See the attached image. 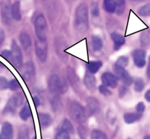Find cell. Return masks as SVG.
<instances>
[{
	"mask_svg": "<svg viewBox=\"0 0 150 139\" xmlns=\"http://www.w3.org/2000/svg\"><path fill=\"white\" fill-rule=\"evenodd\" d=\"M77 132L81 139H87L88 138L87 130L85 126L80 125L77 128Z\"/></svg>",
	"mask_w": 150,
	"mask_h": 139,
	"instance_id": "31",
	"label": "cell"
},
{
	"mask_svg": "<svg viewBox=\"0 0 150 139\" xmlns=\"http://www.w3.org/2000/svg\"><path fill=\"white\" fill-rule=\"evenodd\" d=\"M23 96L20 94H17L11 98L5 108V112L8 113H14L16 109L20 106L23 103Z\"/></svg>",
	"mask_w": 150,
	"mask_h": 139,
	"instance_id": "8",
	"label": "cell"
},
{
	"mask_svg": "<svg viewBox=\"0 0 150 139\" xmlns=\"http://www.w3.org/2000/svg\"><path fill=\"white\" fill-rule=\"evenodd\" d=\"M40 125L42 129L47 128L52 124V118L51 116L47 113H41L39 115Z\"/></svg>",
	"mask_w": 150,
	"mask_h": 139,
	"instance_id": "21",
	"label": "cell"
},
{
	"mask_svg": "<svg viewBox=\"0 0 150 139\" xmlns=\"http://www.w3.org/2000/svg\"><path fill=\"white\" fill-rule=\"evenodd\" d=\"M8 86V82L6 78L0 77V90H4L7 89Z\"/></svg>",
	"mask_w": 150,
	"mask_h": 139,
	"instance_id": "40",
	"label": "cell"
},
{
	"mask_svg": "<svg viewBox=\"0 0 150 139\" xmlns=\"http://www.w3.org/2000/svg\"><path fill=\"white\" fill-rule=\"evenodd\" d=\"M145 109V106L144 103L142 102H139L136 106V110L137 112L142 113L144 111Z\"/></svg>",
	"mask_w": 150,
	"mask_h": 139,
	"instance_id": "41",
	"label": "cell"
},
{
	"mask_svg": "<svg viewBox=\"0 0 150 139\" xmlns=\"http://www.w3.org/2000/svg\"><path fill=\"white\" fill-rule=\"evenodd\" d=\"M144 88V83L142 78H137L134 81V89L137 92H140Z\"/></svg>",
	"mask_w": 150,
	"mask_h": 139,
	"instance_id": "32",
	"label": "cell"
},
{
	"mask_svg": "<svg viewBox=\"0 0 150 139\" xmlns=\"http://www.w3.org/2000/svg\"><path fill=\"white\" fill-rule=\"evenodd\" d=\"M127 92V88L126 86H122L119 90V97L120 98H123Z\"/></svg>",
	"mask_w": 150,
	"mask_h": 139,
	"instance_id": "43",
	"label": "cell"
},
{
	"mask_svg": "<svg viewBox=\"0 0 150 139\" xmlns=\"http://www.w3.org/2000/svg\"><path fill=\"white\" fill-rule=\"evenodd\" d=\"M103 6L107 12L110 13L115 12L116 6L115 0H104Z\"/></svg>",
	"mask_w": 150,
	"mask_h": 139,
	"instance_id": "26",
	"label": "cell"
},
{
	"mask_svg": "<svg viewBox=\"0 0 150 139\" xmlns=\"http://www.w3.org/2000/svg\"><path fill=\"white\" fill-rule=\"evenodd\" d=\"M91 45L94 51H100L103 48V41L99 36H93L91 39Z\"/></svg>",
	"mask_w": 150,
	"mask_h": 139,
	"instance_id": "23",
	"label": "cell"
},
{
	"mask_svg": "<svg viewBox=\"0 0 150 139\" xmlns=\"http://www.w3.org/2000/svg\"><path fill=\"white\" fill-rule=\"evenodd\" d=\"M18 139H29V134L26 127H23L18 133Z\"/></svg>",
	"mask_w": 150,
	"mask_h": 139,
	"instance_id": "36",
	"label": "cell"
},
{
	"mask_svg": "<svg viewBox=\"0 0 150 139\" xmlns=\"http://www.w3.org/2000/svg\"><path fill=\"white\" fill-rule=\"evenodd\" d=\"M142 116V113L138 112H130L124 114L123 118L125 123L127 124H132L140 120Z\"/></svg>",
	"mask_w": 150,
	"mask_h": 139,
	"instance_id": "19",
	"label": "cell"
},
{
	"mask_svg": "<svg viewBox=\"0 0 150 139\" xmlns=\"http://www.w3.org/2000/svg\"><path fill=\"white\" fill-rule=\"evenodd\" d=\"M145 99L147 100V101L148 102H150V90H149V91H147L146 92V93L145 94Z\"/></svg>",
	"mask_w": 150,
	"mask_h": 139,
	"instance_id": "46",
	"label": "cell"
},
{
	"mask_svg": "<svg viewBox=\"0 0 150 139\" xmlns=\"http://www.w3.org/2000/svg\"><path fill=\"white\" fill-rule=\"evenodd\" d=\"M61 129L66 131L69 133H73L74 132L73 126L71 123L67 119H64L63 121Z\"/></svg>",
	"mask_w": 150,
	"mask_h": 139,
	"instance_id": "29",
	"label": "cell"
},
{
	"mask_svg": "<svg viewBox=\"0 0 150 139\" xmlns=\"http://www.w3.org/2000/svg\"><path fill=\"white\" fill-rule=\"evenodd\" d=\"M143 139H150L149 135H147Z\"/></svg>",
	"mask_w": 150,
	"mask_h": 139,
	"instance_id": "47",
	"label": "cell"
},
{
	"mask_svg": "<svg viewBox=\"0 0 150 139\" xmlns=\"http://www.w3.org/2000/svg\"><path fill=\"white\" fill-rule=\"evenodd\" d=\"M55 139H70L69 133L61 129L57 133Z\"/></svg>",
	"mask_w": 150,
	"mask_h": 139,
	"instance_id": "33",
	"label": "cell"
},
{
	"mask_svg": "<svg viewBox=\"0 0 150 139\" xmlns=\"http://www.w3.org/2000/svg\"><path fill=\"white\" fill-rule=\"evenodd\" d=\"M69 112L71 118L76 123L82 124L86 121L87 115L85 109L78 102H74L71 104Z\"/></svg>",
	"mask_w": 150,
	"mask_h": 139,
	"instance_id": "3",
	"label": "cell"
},
{
	"mask_svg": "<svg viewBox=\"0 0 150 139\" xmlns=\"http://www.w3.org/2000/svg\"><path fill=\"white\" fill-rule=\"evenodd\" d=\"M0 139H2L1 138V136H0Z\"/></svg>",
	"mask_w": 150,
	"mask_h": 139,
	"instance_id": "48",
	"label": "cell"
},
{
	"mask_svg": "<svg viewBox=\"0 0 150 139\" xmlns=\"http://www.w3.org/2000/svg\"><path fill=\"white\" fill-rule=\"evenodd\" d=\"M91 13L92 16L97 17L99 15V9L98 4L97 2L94 1L91 5Z\"/></svg>",
	"mask_w": 150,
	"mask_h": 139,
	"instance_id": "34",
	"label": "cell"
},
{
	"mask_svg": "<svg viewBox=\"0 0 150 139\" xmlns=\"http://www.w3.org/2000/svg\"><path fill=\"white\" fill-rule=\"evenodd\" d=\"M98 89H99L100 93L104 96H108L111 94V92L109 90L108 87L105 86L104 85H100L98 87Z\"/></svg>",
	"mask_w": 150,
	"mask_h": 139,
	"instance_id": "39",
	"label": "cell"
},
{
	"mask_svg": "<svg viewBox=\"0 0 150 139\" xmlns=\"http://www.w3.org/2000/svg\"><path fill=\"white\" fill-rule=\"evenodd\" d=\"M1 56L8 60L11 61V51L8 50H4L1 52Z\"/></svg>",
	"mask_w": 150,
	"mask_h": 139,
	"instance_id": "42",
	"label": "cell"
},
{
	"mask_svg": "<svg viewBox=\"0 0 150 139\" xmlns=\"http://www.w3.org/2000/svg\"><path fill=\"white\" fill-rule=\"evenodd\" d=\"M88 111L90 115L96 114L100 109V105L98 101L94 97H89L86 101Z\"/></svg>",
	"mask_w": 150,
	"mask_h": 139,
	"instance_id": "12",
	"label": "cell"
},
{
	"mask_svg": "<svg viewBox=\"0 0 150 139\" xmlns=\"http://www.w3.org/2000/svg\"><path fill=\"white\" fill-rule=\"evenodd\" d=\"M11 5L10 0H2L1 3V17L2 22L6 24H9L11 22Z\"/></svg>",
	"mask_w": 150,
	"mask_h": 139,
	"instance_id": "6",
	"label": "cell"
},
{
	"mask_svg": "<svg viewBox=\"0 0 150 139\" xmlns=\"http://www.w3.org/2000/svg\"><path fill=\"white\" fill-rule=\"evenodd\" d=\"M103 66V62L100 61H94L89 62L88 64V71L91 74L96 73Z\"/></svg>",
	"mask_w": 150,
	"mask_h": 139,
	"instance_id": "22",
	"label": "cell"
},
{
	"mask_svg": "<svg viewBox=\"0 0 150 139\" xmlns=\"http://www.w3.org/2000/svg\"><path fill=\"white\" fill-rule=\"evenodd\" d=\"M134 63L137 67L143 68L146 64V53L142 49H136L132 54Z\"/></svg>",
	"mask_w": 150,
	"mask_h": 139,
	"instance_id": "10",
	"label": "cell"
},
{
	"mask_svg": "<svg viewBox=\"0 0 150 139\" xmlns=\"http://www.w3.org/2000/svg\"><path fill=\"white\" fill-rule=\"evenodd\" d=\"M141 39V42L144 45L148 44L150 40L149 32H148V31L144 32L142 34Z\"/></svg>",
	"mask_w": 150,
	"mask_h": 139,
	"instance_id": "37",
	"label": "cell"
},
{
	"mask_svg": "<svg viewBox=\"0 0 150 139\" xmlns=\"http://www.w3.org/2000/svg\"><path fill=\"white\" fill-rule=\"evenodd\" d=\"M138 14L142 16L146 17L150 15V6L149 4H147L142 6L138 10Z\"/></svg>",
	"mask_w": 150,
	"mask_h": 139,
	"instance_id": "30",
	"label": "cell"
},
{
	"mask_svg": "<svg viewBox=\"0 0 150 139\" xmlns=\"http://www.w3.org/2000/svg\"><path fill=\"white\" fill-rule=\"evenodd\" d=\"M35 50L36 56L42 62L46 61L47 56V41L37 40L35 43Z\"/></svg>",
	"mask_w": 150,
	"mask_h": 139,
	"instance_id": "7",
	"label": "cell"
},
{
	"mask_svg": "<svg viewBox=\"0 0 150 139\" xmlns=\"http://www.w3.org/2000/svg\"><path fill=\"white\" fill-rule=\"evenodd\" d=\"M130 139V138H129V139Z\"/></svg>",
	"mask_w": 150,
	"mask_h": 139,
	"instance_id": "50",
	"label": "cell"
},
{
	"mask_svg": "<svg viewBox=\"0 0 150 139\" xmlns=\"http://www.w3.org/2000/svg\"><path fill=\"white\" fill-rule=\"evenodd\" d=\"M128 63V58L127 57L122 56H121L118 59L116 62V65L125 68V67L127 66Z\"/></svg>",
	"mask_w": 150,
	"mask_h": 139,
	"instance_id": "35",
	"label": "cell"
},
{
	"mask_svg": "<svg viewBox=\"0 0 150 139\" xmlns=\"http://www.w3.org/2000/svg\"><path fill=\"white\" fill-rule=\"evenodd\" d=\"M33 139H35V138H34Z\"/></svg>",
	"mask_w": 150,
	"mask_h": 139,
	"instance_id": "49",
	"label": "cell"
},
{
	"mask_svg": "<svg viewBox=\"0 0 150 139\" xmlns=\"http://www.w3.org/2000/svg\"><path fill=\"white\" fill-rule=\"evenodd\" d=\"M8 87L11 91H16L20 88V85L17 80H11L8 83Z\"/></svg>",
	"mask_w": 150,
	"mask_h": 139,
	"instance_id": "38",
	"label": "cell"
},
{
	"mask_svg": "<svg viewBox=\"0 0 150 139\" xmlns=\"http://www.w3.org/2000/svg\"><path fill=\"white\" fill-rule=\"evenodd\" d=\"M33 100L35 106H39L40 104V101L39 98L37 97H34L33 98Z\"/></svg>",
	"mask_w": 150,
	"mask_h": 139,
	"instance_id": "44",
	"label": "cell"
},
{
	"mask_svg": "<svg viewBox=\"0 0 150 139\" xmlns=\"http://www.w3.org/2000/svg\"><path fill=\"white\" fill-rule=\"evenodd\" d=\"M66 45L65 42L62 38H57L55 41V47L56 52L62 59L64 61L67 59V56H66L64 53Z\"/></svg>",
	"mask_w": 150,
	"mask_h": 139,
	"instance_id": "13",
	"label": "cell"
},
{
	"mask_svg": "<svg viewBox=\"0 0 150 139\" xmlns=\"http://www.w3.org/2000/svg\"><path fill=\"white\" fill-rule=\"evenodd\" d=\"M111 38L114 43V48L115 50H118L125 43V38L118 33L116 32L112 33Z\"/></svg>",
	"mask_w": 150,
	"mask_h": 139,
	"instance_id": "20",
	"label": "cell"
},
{
	"mask_svg": "<svg viewBox=\"0 0 150 139\" xmlns=\"http://www.w3.org/2000/svg\"><path fill=\"white\" fill-rule=\"evenodd\" d=\"M31 115V111L30 106L26 104L20 112V116L23 120H27Z\"/></svg>",
	"mask_w": 150,
	"mask_h": 139,
	"instance_id": "27",
	"label": "cell"
},
{
	"mask_svg": "<svg viewBox=\"0 0 150 139\" xmlns=\"http://www.w3.org/2000/svg\"><path fill=\"white\" fill-rule=\"evenodd\" d=\"M23 76L25 81H29L35 75V68L32 62H27L24 67Z\"/></svg>",
	"mask_w": 150,
	"mask_h": 139,
	"instance_id": "14",
	"label": "cell"
},
{
	"mask_svg": "<svg viewBox=\"0 0 150 139\" xmlns=\"http://www.w3.org/2000/svg\"><path fill=\"white\" fill-rule=\"evenodd\" d=\"M113 68L117 77L120 79L126 85L129 86L132 84L133 80L124 68L115 64Z\"/></svg>",
	"mask_w": 150,
	"mask_h": 139,
	"instance_id": "9",
	"label": "cell"
},
{
	"mask_svg": "<svg viewBox=\"0 0 150 139\" xmlns=\"http://www.w3.org/2000/svg\"><path fill=\"white\" fill-rule=\"evenodd\" d=\"M74 26L76 30L80 33H85L88 29V10L86 4H81L76 9Z\"/></svg>",
	"mask_w": 150,
	"mask_h": 139,
	"instance_id": "1",
	"label": "cell"
},
{
	"mask_svg": "<svg viewBox=\"0 0 150 139\" xmlns=\"http://www.w3.org/2000/svg\"><path fill=\"white\" fill-rule=\"evenodd\" d=\"M35 29L37 40L47 41V22L42 14L38 15L34 21Z\"/></svg>",
	"mask_w": 150,
	"mask_h": 139,
	"instance_id": "4",
	"label": "cell"
},
{
	"mask_svg": "<svg viewBox=\"0 0 150 139\" xmlns=\"http://www.w3.org/2000/svg\"><path fill=\"white\" fill-rule=\"evenodd\" d=\"M1 136L2 139H13V128L10 123L6 122L3 124Z\"/></svg>",
	"mask_w": 150,
	"mask_h": 139,
	"instance_id": "15",
	"label": "cell"
},
{
	"mask_svg": "<svg viewBox=\"0 0 150 139\" xmlns=\"http://www.w3.org/2000/svg\"><path fill=\"white\" fill-rule=\"evenodd\" d=\"M115 12L118 15L123 14L126 8V1L125 0H116L115 1Z\"/></svg>",
	"mask_w": 150,
	"mask_h": 139,
	"instance_id": "25",
	"label": "cell"
},
{
	"mask_svg": "<svg viewBox=\"0 0 150 139\" xmlns=\"http://www.w3.org/2000/svg\"><path fill=\"white\" fill-rule=\"evenodd\" d=\"M11 14L13 19L16 21H20L22 19V14L20 10V3L19 1L14 2L11 5Z\"/></svg>",
	"mask_w": 150,
	"mask_h": 139,
	"instance_id": "16",
	"label": "cell"
},
{
	"mask_svg": "<svg viewBox=\"0 0 150 139\" xmlns=\"http://www.w3.org/2000/svg\"><path fill=\"white\" fill-rule=\"evenodd\" d=\"M50 105L54 111H57L61 105V99L58 94H52L50 99Z\"/></svg>",
	"mask_w": 150,
	"mask_h": 139,
	"instance_id": "24",
	"label": "cell"
},
{
	"mask_svg": "<svg viewBox=\"0 0 150 139\" xmlns=\"http://www.w3.org/2000/svg\"><path fill=\"white\" fill-rule=\"evenodd\" d=\"M48 87L52 94L59 95L60 93H64L67 90L66 83L57 74L52 75L50 77Z\"/></svg>",
	"mask_w": 150,
	"mask_h": 139,
	"instance_id": "2",
	"label": "cell"
},
{
	"mask_svg": "<svg viewBox=\"0 0 150 139\" xmlns=\"http://www.w3.org/2000/svg\"><path fill=\"white\" fill-rule=\"evenodd\" d=\"M19 41L21 45L25 51L29 50L32 45V41L30 35L25 32H23L19 35Z\"/></svg>",
	"mask_w": 150,
	"mask_h": 139,
	"instance_id": "18",
	"label": "cell"
},
{
	"mask_svg": "<svg viewBox=\"0 0 150 139\" xmlns=\"http://www.w3.org/2000/svg\"></svg>",
	"mask_w": 150,
	"mask_h": 139,
	"instance_id": "51",
	"label": "cell"
},
{
	"mask_svg": "<svg viewBox=\"0 0 150 139\" xmlns=\"http://www.w3.org/2000/svg\"><path fill=\"white\" fill-rule=\"evenodd\" d=\"M91 138V139H108L107 135L104 133L98 130L92 131Z\"/></svg>",
	"mask_w": 150,
	"mask_h": 139,
	"instance_id": "28",
	"label": "cell"
},
{
	"mask_svg": "<svg viewBox=\"0 0 150 139\" xmlns=\"http://www.w3.org/2000/svg\"><path fill=\"white\" fill-rule=\"evenodd\" d=\"M102 82L107 87L115 88L118 84V79L117 76L110 72H105L102 75Z\"/></svg>",
	"mask_w": 150,
	"mask_h": 139,
	"instance_id": "11",
	"label": "cell"
},
{
	"mask_svg": "<svg viewBox=\"0 0 150 139\" xmlns=\"http://www.w3.org/2000/svg\"><path fill=\"white\" fill-rule=\"evenodd\" d=\"M11 61L17 68H20L23 64V56L21 49L15 41L11 44Z\"/></svg>",
	"mask_w": 150,
	"mask_h": 139,
	"instance_id": "5",
	"label": "cell"
},
{
	"mask_svg": "<svg viewBox=\"0 0 150 139\" xmlns=\"http://www.w3.org/2000/svg\"><path fill=\"white\" fill-rule=\"evenodd\" d=\"M84 83L87 88L91 92H94L96 90V81L95 76L91 74H86L84 78Z\"/></svg>",
	"mask_w": 150,
	"mask_h": 139,
	"instance_id": "17",
	"label": "cell"
},
{
	"mask_svg": "<svg viewBox=\"0 0 150 139\" xmlns=\"http://www.w3.org/2000/svg\"><path fill=\"white\" fill-rule=\"evenodd\" d=\"M4 40V34L3 32H0V46L2 44Z\"/></svg>",
	"mask_w": 150,
	"mask_h": 139,
	"instance_id": "45",
	"label": "cell"
}]
</instances>
